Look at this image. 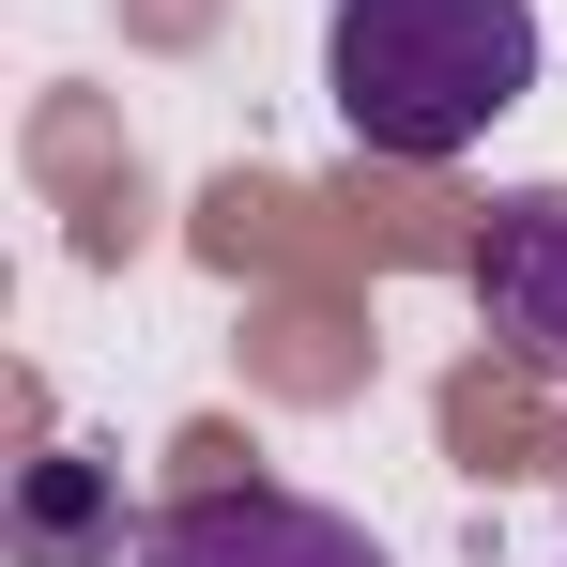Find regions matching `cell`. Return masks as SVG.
Here are the masks:
<instances>
[{"label": "cell", "mask_w": 567, "mask_h": 567, "mask_svg": "<svg viewBox=\"0 0 567 567\" xmlns=\"http://www.w3.org/2000/svg\"><path fill=\"white\" fill-rule=\"evenodd\" d=\"M93 553H123V522H107V461L62 445V461H31V491H16V567H93Z\"/></svg>", "instance_id": "cell-4"}, {"label": "cell", "mask_w": 567, "mask_h": 567, "mask_svg": "<svg viewBox=\"0 0 567 567\" xmlns=\"http://www.w3.org/2000/svg\"><path fill=\"white\" fill-rule=\"evenodd\" d=\"M475 307H491V338L567 369V185H522L475 215Z\"/></svg>", "instance_id": "cell-3"}, {"label": "cell", "mask_w": 567, "mask_h": 567, "mask_svg": "<svg viewBox=\"0 0 567 567\" xmlns=\"http://www.w3.org/2000/svg\"><path fill=\"white\" fill-rule=\"evenodd\" d=\"M322 93H338V123L369 154L445 169L537 93V0H338Z\"/></svg>", "instance_id": "cell-1"}, {"label": "cell", "mask_w": 567, "mask_h": 567, "mask_svg": "<svg viewBox=\"0 0 567 567\" xmlns=\"http://www.w3.org/2000/svg\"><path fill=\"white\" fill-rule=\"evenodd\" d=\"M138 567H383V537L353 522V506H322V491L230 475V491L154 506V522H138Z\"/></svg>", "instance_id": "cell-2"}]
</instances>
